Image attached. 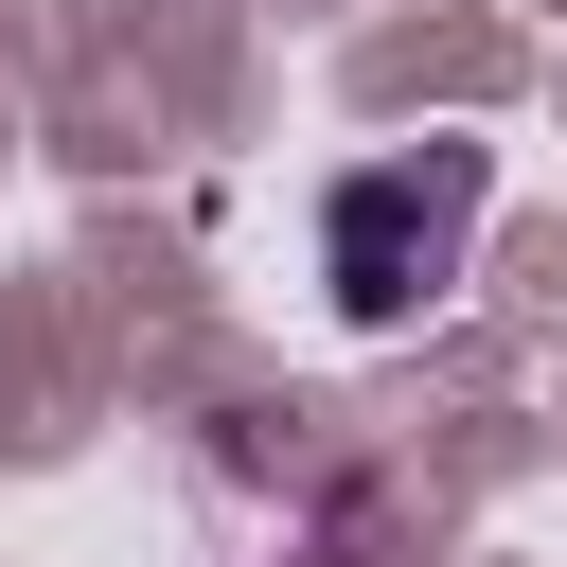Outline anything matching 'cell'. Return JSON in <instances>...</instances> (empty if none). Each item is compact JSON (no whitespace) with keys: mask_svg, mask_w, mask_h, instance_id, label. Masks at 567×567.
Listing matches in <instances>:
<instances>
[{"mask_svg":"<svg viewBox=\"0 0 567 567\" xmlns=\"http://www.w3.org/2000/svg\"><path fill=\"white\" fill-rule=\"evenodd\" d=\"M461 230H478V159H461V142H443V159H372V177H337V213H319L337 319H354V337L425 319V301L461 284Z\"/></svg>","mask_w":567,"mask_h":567,"instance_id":"cell-1","label":"cell"}]
</instances>
